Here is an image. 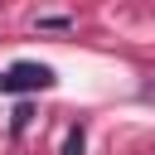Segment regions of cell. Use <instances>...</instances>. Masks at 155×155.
Returning <instances> with one entry per match:
<instances>
[{"label": "cell", "instance_id": "6da1fadb", "mask_svg": "<svg viewBox=\"0 0 155 155\" xmlns=\"http://www.w3.org/2000/svg\"><path fill=\"white\" fill-rule=\"evenodd\" d=\"M58 82V73L48 63H15L0 73V92H15V97H29V92H48Z\"/></svg>", "mask_w": 155, "mask_h": 155}, {"label": "cell", "instance_id": "7a4b0ae2", "mask_svg": "<svg viewBox=\"0 0 155 155\" xmlns=\"http://www.w3.org/2000/svg\"><path fill=\"white\" fill-rule=\"evenodd\" d=\"M82 145H87V131H82V126H73V131L63 136V155H82Z\"/></svg>", "mask_w": 155, "mask_h": 155}, {"label": "cell", "instance_id": "3957f363", "mask_svg": "<svg viewBox=\"0 0 155 155\" xmlns=\"http://www.w3.org/2000/svg\"><path fill=\"white\" fill-rule=\"evenodd\" d=\"M29 121H34V111H29V102H19V107H15V116H10V131L19 136V131H24Z\"/></svg>", "mask_w": 155, "mask_h": 155}, {"label": "cell", "instance_id": "277c9868", "mask_svg": "<svg viewBox=\"0 0 155 155\" xmlns=\"http://www.w3.org/2000/svg\"><path fill=\"white\" fill-rule=\"evenodd\" d=\"M39 29H73V19H68V15H44Z\"/></svg>", "mask_w": 155, "mask_h": 155}]
</instances>
